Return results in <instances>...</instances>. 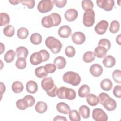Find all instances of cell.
<instances>
[{"instance_id": "6da1fadb", "label": "cell", "mask_w": 121, "mask_h": 121, "mask_svg": "<svg viewBox=\"0 0 121 121\" xmlns=\"http://www.w3.org/2000/svg\"><path fill=\"white\" fill-rule=\"evenodd\" d=\"M41 86L49 96L54 97L56 96L58 88L52 77L44 78L41 81Z\"/></svg>"}, {"instance_id": "7a4b0ae2", "label": "cell", "mask_w": 121, "mask_h": 121, "mask_svg": "<svg viewBox=\"0 0 121 121\" xmlns=\"http://www.w3.org/2000/svg\"><path fill=\"white\" fill-rule=\"evenodd\" d=\"M56 95L60 99H67L69 100H72L76 98V93L72 88L61 86L57 89Z\"/></svg>"}, {"instance_id": "3957f363", "label": "cell", "mask_w": 121, "mask_h": 121, "mask_svg": "<svg viewBox=\"0 0 121 121\" xmlns=\"http://www.w3.org/2000/svg\"><path fill=\"white\" fill-rule=\"evenodd\" d=\"M45 43L46 46L54 54L58 53L62 47L61 43L53 36L48 37L45 40Z\"/></svg>"}, {"instance_id": "277c9868", "label": "cell", "mask_w": 121, "mask_h": 121, "mask_svg": "<svg viewBox=\"0 0 121 121\" xmlns=\"http://www.w3.org/2000/svg\"><path fill=\"white\" fill-rule=\"evenodd\" d=\"M63 80L66 83L73 86H78L81 82V77L79 75L74 71H68L64 74Z\"/></svg>"}, {"instance_id": "5b68a950", "label": "cell", "mask_w": 121, "mask_h": 121, "mask_svg": "<svg viewBox=\"0 0 121 121\" xmlns=\"http://www.w3.org/2000/svg\"><path fill=\"white\" fill-rule=\"evenodd\" d=\"M83 24L86 27L92 26L95 21V13L93 9L86 10L83 15Z\"/></svg>"}, {"instance_id": "8992f818", "label": "cell", "mask_w": 121, "mask_h": 121, "mask_svg": "<svg viewBox=\"0 0 121 121\" xmlns=\"http://www.w3.org/2000/svg\"><path fill=\"white\" fill-rule=\"evenodd\" d=\"M53 1L50 0H43L40 1L37 5L38 10L42 13L50 11L53 7Z\"/></svg>"}, {"instance_id": "52a82bcc", "label": "cell", "mask_w": 121, "mask_h": 121, "mask_svg": "<svg viewBox=\"0 0 121 121\" xmlns=\"http://www.w3.org/2000/svg\"><path fill=\"white\" fill-rule=\"evenodd\" d=\"M92 117L96 121H106L108 116L105 112L101 108H95L93 110Z\"/></svg>"}, {"instance_id": "ba28073f", "label": "cell", "mask_w": 121, "mask_h": 121, "mask_svg": "<svg viewBox=\"0 0 121 121\" xmlns=\"http://www.w3.org/2000/svg\"><path fill=\"white\" fill-rule=\"evenodd\" d=\"M96 4L99 8L106 11H109L112 9L114 6V1L113 0H100L96 1Z\"/></svg>"}, {"instance_id": "9c48e42d", "label": "cell", "mask_w": 121, "mask_h": 121, "mask_svg": "<svg viewBox=\"0 0 121 121\" xmlns=\"http://www.w3.org/2000/svg\"><path fill=\"white\" fill-rule=\"evenodd\" d=\"M108 22L105 20H102L99 22L95 27V32L99 35H104L108 27Z\"/></svg>"}, {"instance_id": "30bf717a", "label": "cell", "mask_w": 121, "mask_h": 121, "mask_svg": "<svg viewBox=\"0 0 121 121\" xmlns=\"http://www.w3.org/2000/svg\"><path fill=\"white\" fill-rule=\"evenodd\" d=\"M71 39L73 42L77 45L83 44L86 40V36L81 32H76L72 34Z\"/></svg>"}, {"instance_id": "8fae6325", "label": "cell", "mask_w": 121, "mask_h": 121, "mask_svg": "<svg viewBox=\"0 0 121 121\" xmlns=\"http://www.w3.org/2000/svg\"><path fill=\"white\" fill-rule=\"evenodd\" d=\"M72 31L70 27L68 25H64L60 26L58 31L59 35L63 38H67L70 36Z\"/></svg>"}, {"instance_id": "7c38bea8", "label": "cell", "mask_w": 121, "mask_h": 121, "mask_svg": "<svg viewBox=\"0 0 121 121\" xmlns=\"http://www.w3.org/2000/svg\"><path fill=\"white\" fill-rule=\"evenodd\" d=\"M89 71L92 76L95 77H98L102 74L103 68L100 64L95 63L91 66Z\"/></svg>"}, {"instance_id": "4fadbf2b", "label": "cell", "mask_w": 121, "mask_h": 121, "mask_svg": "<svg viewBox=\"0 0 121 121\" xmlns=\"http://www.w3.org/2000/svg\"><path fill=\"white\" fill-rule=\"evenodd\" d=\"M104 108L108 111L114 110L117 106L116 101L110 96L107 98L102 104Z\"/></svg>"}, {"instance_id": "5bb4252c", "label": "cell", "mask_w": 121, "mask_h": 121, "mask_svg": "<svg viewBox=\"0 0 121 121\" xmlns=\"http://www.w3.org/2000/svg\"><path fill=\"white\" fill-rule=\"evenodd\" d=\"M78 16V12L74 9H69L66 11L64 14L65 19L69 21L72 22L76 20Z\"/></svg>"}, {"instance_id": "9a60e30c", "label": "cell", "mask_w": 121, "mask_h": 121, "mask_svg": "<svg viewBox=\"0 0 121 121\" xmlns=\"http://www.w3.org/2000/svg\"><path fill=\"white\" fill-rule=\"evenodd\" d=\"M30 62L34 65H37L43 62V59L41 53L39 52L32 53L30 57Z\"/></svg>"}, {"instance_id": "2e32d148", "label": "cell", "mask_w": 121, "mask_h": 121, "mask_svg": "<svg viewBox=\"0 0 121 121\" xmlns=\"http://www.w3.org/2000/svg\"><path fill=\"white\" fill-rule=\"evenodd\" d=\"M116 63V60L114 57L112 55L105 56L103 60V63L106 68H112Z\"/></svg>"}, {"instance_id": "e0dca14e", "label": "cell", "mask_w": 121, "mask_h": 121, "mask_svg": "<svg viewBox=\"0 0 121 121\" xmlns=\"http://www.w3.org/2000/svg\"><path fill=\"white\" fill-rule=\"evenodd\" d=\"M56 109L59 112L64 114H69L70 111V108L69 105L63 102L58 103L56 105Z\"/></svg>"}, {"instance_id": "ac0fdd59", "label": "cell", "mask_w": 121, "mask_h": 121, "mask_svg": "<svg viewBox=\"0 0 121 121\" xmlns=\"http://www.w3.org/2000/svg\"><path fill=\"white\" fill-rule=\"evenodd\" d=\"M54 64L58 69H63L66 65V60L64 57L62 56H58L56 57L53 61Z\"/></svg>"}, {"instance_id": "d6986e66", "label": "cell", "mask_w": 121, "mask_h": 121, "mask_svg": "<svg viewBox=\"0 0 121 121\" xmlns=\"http://www.w3.org/2000/svg\"><path fill=\"white\" fill-rule=\"evenodd\" d=\"M86 97V101L90 106H96L99 103L98 97L93 94H88Z\"/></svg>"}, {"instance_id": "ffe728a7", "label": "cell", "mask_w": 121, "mask_h": 121, "mask_svg": "<svg viewBox=\"0 0 121 121\" xmlns=\"http://www.w3.org/2000/svg\"><path fill=\"white\" fill-rule=\"evenodd\" d=\"M26 91L29 93H35L38 89V86L37 83L33 80H30L28 81L26 84Z\"/></svg>"}, {"instance_id": "44dd1931", "label": "cell", "mask_w": 121, "mask_h": 121, "mask_svg": "<svg viewBox=\"0 0 121 121\" xmlns=\"http://www.w3.org/2000/svg\"><path fill=\"white\" fill-rule=\"evenodd\" d=\"M42 25L44 27L51 28L54 26V22L50 15L44 16L42 19Z\"/></svg>"}, {"instance_id": "7402d4cb", "label": "cell", "mask_w": 121, "mask_h": 121, "mask_svg": "<svg viewBox=\"0 0 121 121\" xmlns=\"http://www.w3.org/2000/svg\"><path fill=\"white\" fill-rule=\"evenodd\" d=\"M107 50L102 46L98 45L94 50V53L98 58H102L106 55Z\"/></svg>"}, {"instance_id": "603a6c76", "label": "cell", "mask_w": 121, "mask_h": 121, "mask_svg": "<svg viewBox=\"0 0 121 121\" xmlns=\"http://www.w3.org/2000/svg\"><path fill=\"white\" fill-rule=\"evenodd\" d=\"M35 110L38 113L42 114L44 113L47 110V105L46 103L42 101L38 102L35 105Z\"/></svg>"}, {"instance_id": "cb8c5ba5", "label": "cell", "mask_w": 121, "mask_h": 121, "mask_svg": "<svg viewBox=\"0 0 121 121\" xmlns=\"http://www.w3.org/2000/svg\"><path fill=\"white\" fill-rule=\"evenodd\" d=\"M113 86L112 81L108 78H105L102 80L100 83L101 88L105 91L110 90Z\"/></svg>"}, {"instance_id": "d4e9b609", "label": "cell", "mask_w": 121, "mask_h": 121, "mask_svg": "<svg viewBox=\"0 0 121 121\" xmlns=\"http://www.w3.org/2000/svg\"><path fill=\"white\" fill-rule=\"evenodd\" d=\"M89 92H90L89 86L86 84H84L82 85L78 89V95L79 97L84 98L86 96V95L89 94Z\"/></svg>"}, {"instance_id": "484cf974", "label": "cell", "mask_w": 121, "mask_h": 121, "mask_svg": "<svg viewBox=\"0 0 121 121\" xmlns=\"http://www.w3.org/2000/svg\"><path fill=\"white\" fill-rule=\"evenodd\" d=\"M16 53L17 58L22 57L26 59L28 54V51L24 46H19L16 49Z\"/></svg>"}, {"instance_id": "4316f807", "label": "cell", "mask_w": 121, "mask_h": 121, "mask_svg": "<svg viewBox=\"0 0 121 121\" xmlns=\"http://www.w3.org/2000/svg\"><path fill=\"white\" fill-rule=\"evenodd\" d=\"M79 113L83 118L87 119L90 116V110L87 106L82 105L79 108Z\"/></svg>"}, {"instance_id": "83f0119b", "label": "cell", "mask_w": 121, "mask_h": 121, "mask_svg": "<svg viewBox=\"0 0 121 121\" xmlns=\"http://www.w3.org/2000/svg\"><path fill=\"white\" fill-rule=\"evenodd\" d=\"M11 88L13 92L18 94L22 92L24 89V86L20 81H16L13 83Z\"/></svg>"}, {"instance_id": "f1b7e54d", "label": "cell", "mask_w": 121, "mask_h": 121, "mask_svg": "<svg viewBox=\"0 0 121 121\" xmlns=\"http://www.w3.org/2000/svg\"><path fill=\"white\" fill-rule=\"evenodd\" d=\"M30 42L34 45H38L41 43L42 41V35L37 33H35L31 35L30 38Z\"/></svg>"}, {"instance_id": "f546056e", "label": "cell", "mask_w": 121, "mask_h": 121, "mask_svg": "<svg viewBox=\"0 0 121 121\" xmlns=\"http://www.w3.org/2000/svg\"><path fill=\"white\" fill-rule=\"evenodd\" d=\"M95 55L92 51H87L83 55V60L86 63H90L94 61L95 59Z\"/></svg>"}, {"instance_id": "4dcf8cb0", "label": "cell", "mask_w": 121, "mask_h": 121, "mask_svg": "<svg viewBox=\"0 0 121 121\" xmlns=\"http://www.w3.org/2000/svg\"><path fill=\"white\" fill-rule=\"evenodd\" d=\"M35 73L37 78H45L48 75V73L44 69L43 66H42L36 68L35 70Z\"/></svg>"}, {"instance_id": "1f68e13d", "label": "cell", "mask_w": 121, "mask_h": 121, "mask_svg": "<svg viewBox=\"0 0 121 121\" xmlns=\"http://www.w3.org/2000/svg\"><path fill=\"white\" fill-rule=\"evenodd\" d=\"M15 55V52L13 50H9L5 54L4 57V60L7 63H10L14 60Z\"/></svg>"}, {"instance_id": "d6a6232c", "label": "cell", "mask_w": 121, "mask_h": 121, "mask_svg": "<svg viewBox=\"0 0 121 121\" xmlns=\"http://www.w3.org/2000/svg\"><path fill=\"white\" fill-rule=\"evenodd\" d=\"M29 35L28 29L25 27H20L17 30V36L20 39H25Z\"/></svg>"}, {"instance_id": "836d02e7", "label": "cell", "mask_w": 121, "mask_h": 121, "mask_svg": "<svg viewBox=\"0 0 121 121\" xmlns=\"http://www.w3.org/2000/svg\"><path fill=\"white\" fill-rule=\"evenodd\" d=\"M4 35L9 37H12L15 34L14 27L11 25H9L5 26L3 30Z\"/></svg>"}, {"instance_id": "e575fe53", "label": "cell", "mask_w": 121, "mask_h": 121, "mask_svg": "<svg viewBox=\"0 0 121 121\" xmlns=\"http://www.w3.org/2000/svg\"><path fill=\"white\" fill-rule=\"evenodd\" d=\"M120 29V23L117 20H113L111 22L109 31L111 33L115 34L117 33Z\"/></svg>"}, {"instance_id": "d590c367", "label": "cell", "mask_w": 121, "mask_h": 121, "mask_svg": "<svg viewBox=\"0 0 121 121\" xmlns=\"http://www.w3.org/2000/svg\"><path fill=\"white\" fill-rule=\"evenodd\" d=\"M17 107L20 110H24L29 107L28 103L24 98L18 100L16 102Z\"/></svg>"}, {"instance_id": "8d00e7d4", "label": "cell", "mask_w": 121, "mask_h": 121, "mask_svg": "<svg viewBox=\"0 0 121 121\" xmlns=\"http://www.w3.org/2000/svg\"><path fill=\"white\" fill-rule=\"evenodd\" d=\"M69 117L71 121H79L81 120L79 113L75 110L70 111L69 113Z\"/></svg>"}, {"instance_id": "74e56055", "label": "cell", "mask_w": 121, "mask_h": 121, "mask_svg": "<svg viewBox=\"0 0 121 121\" xmlns=\"http://www.w3.org/2000/svg\"><path fill=\"white\" fill-rule=\"evenodd\" d=\"M15 65L18 69H24L26 66V59L22 57L17 58L15 63Z\"/></svg>"}, {"instance_id": "f35d334b", "label": "cell", "mask_w": 121, "mask_h": 121, "mask_svg": "<svg viewBox=\"0 0 121 121\" xmlns=\"http://www.w3.org/2000/svg\"><path fill=\"white\" fill-rule=\"evenodd\" d=\"M0 26H4L9 23L10 18L9 15L6 13L2 12L0 14Z\"/></svg>"}, {"instance_id": "ab89813d", "label": "cell", "mask_w": 121, "mask_h": 121, "mask_svg": "<svg viewBox=\"0 0 121 121\" xmlns=\"http://www.w3.org/2000/svg\"><path fill=\"white\" fill-rule=\"evenodd\" d=\"M81 6L84 10L92 9L94 8V4L91 0H84L82 1Z\"/></svg>"}, {"instance_id": "60d3db41", "label": "cell", "mask_w": 121, "mask_h": 121, "mask_svg": "<svg viewBox=\"0 0 121 121\" xmlns=\"http://www.w3.org/2000/svg\"><path fill=\"white\" fill-rule=\"evenodd\" d=\"M98 45L104 47L107 51L109 50L111 46V44L110 41L108 39L105 38L100 39L98 42Z\"/></svg>"}, {"instance_id": "b9f144b4", "label": "cell", "mask_w": 121, "mask_h": 121, "mask_svg": "<svg viewBox=\"0 0 121 121\" xmlns=\"http://www.w3.org/2000/svg\"><path fill=\"white\" fill-rule=\"evenodd\" d=\"M112 77L114 81L118 84L121 83V71L119 69L115 70L112 74Z\"/></svg>"}, {"instance_id": "7bdbcfd3", "label": "cell", "mask_w": 121, "mask_h": 121, "mask_svg": "<svg viewBox=\"0 0 121 121\" xmlns=\"http://www.w3.org/2000/svg\"><path fill=\"white\" fill-rule=\"evenodd\" d=\"M65 53L67 57L69 58L73 57L76 53L75 48L72 46H67L65 50Z\"/></svg>"}, {"instance_id": "ee69618b", "label": "cell", "mask_w": 121, "mask_h": 121, "mask_svg": "<svg viewBox=\"0 0 121 121\" xmlns=\"http://www.w3.org/2000/svg\"><path fill=\"white\" fill-rule=\"evenodd\" d=\"M52 18L54 22V26H59L61 21V18L60 16L56 13H52L50 15Z\"/></svg>"}, {"instance_id": "f6af8a7d", "label": "cell", "mask_w": 121, "mask_h": 121, "mask_svg": "<svg viewBox=\"0 0 121 121\" xmlns=\"http://www.w3.org/2000/svg\"><path fill=\"white\" fill-rule=\"evenodd\" d=\"M44 69L45 71L48 73H52L54 72L56 69V67L54 64L48 63L46 64L44 66Z\"/></svg>"}, {"instance_id": "bcb514c9", "label": "cell", "mask_w": 121, "mask_h": 121, "mask_svg": "<svg viewBox=\"0 0 121 121\" xmlns=\"http://www.w3.org/2000/svg\"><path fill=\"white\" fill-rule=\"evenodd\" d=\"M20 2L23 5L26 6L29 9H33L35 5V1L34 0H20Z\"/></svg>"}, {"instance_id": "7dc6e473", "label": "cell", "mask_w": 121, "mask_h": 121, "mask_svg": "<svg viewBox=\"0 0 121 121\" xmlns=\"http://www.w3.org/2000/svg\"><path fill=\"white\" fill-rule=\"evenodd\" d=\"M113 94L117 98L121 97V86L116 85L113 89Z\"/></svg>"}, {"instance_id": "c3c4849f", "label": "cell", "mask_w": 121, "mask_h": 121, "mask_svg": "<svg viewBox=\"0 0 121 121\" xmlns=\"http://www.w3.org/2000/svg\"><path fill=\"white\" fill-rule=\"evenodd\" d=\"M24 98L26 99V100L28 103L29 107H32L35 103V99L32 95H26L24 96Z\"/></svg>"}, {"instance_id": "681fc988", "label": "cell", "mask_w": 121, "mask_h": 121, "mask_svg": "<svg viewBox=\"0 0 121 121\" xmlns=\"http://www.w3.org/2000/svg\"><path fill=\"white\" fill-rule=\"evenodd\" d=\"M53 3L55 5L59 8H61L64 7L67 2V0H53Z\"/></svg>"}, {"instance_id": "f907efd6", "label": "cell", "mask_w": 121, "mask_h": 121, "mask_svg": "<svg viewBox=\"0 0 121 121\" xmlns=\"http://www.w3.org/2000/svg\"><path fill=\"white\" fill-rule=\"evenodd\" d=\"M39 52L41 53L42 55L43 59V62H45L49 60L50 58V54L47 51L45 50H41L39 51Z\"/></svg>"}, {"instance_id": "816d5d0a", "label": "cell", "mask_w": 121, "mask_h": 121, "mask_svg": "<svg viewBox=\"0 0 121 121\" xmlns=\"http://www.w3.org/2000/svg\"><path fill=\"white\" fill-rule=\"evenodd\" d=\"M109 97V95L105 93H101L99 94L98 96V98L99 100V103L101 104L103 103V102Z\"/></svg>"}, {"instance_id": "f5cc1de1", "label": "cell", "mask_w": 121, "mask_h": 121, "mask_svg": "<svg viewBox=\"0 0 121 121\" xmlns=\"http://www.w3.org/2000/svg\"><path fill=\"white\" fill-rule=\"evenodd\" d=\"M53 121H67V120L65 117L60 116V115H57L53 119Z\"/></svg>"}, {"instance_id": "db71d44e", "label": "cell", "mask_w": 121, "mask_h": 121, "mask_svg": "<svg viewBox=\"0 0 121 121\" xmlns=\"http://www.w3.org/2000/svg\"><path fill=\"white\" fill-rule=\"evenodd\" d=\"M0 91H1V95H2V94L3 93L5 92V90H6V87H5V86L4 84H3L2 82H0Z\"/></svg>"}, {"instance_id": "11a10c76", "label": "cell", "mask_w": 121, "mask_h": 121, "mask_svg": "<svg viewBox=\"0 0 121 121\" xmlns=\"http://www.w3.org/2000/svg\"><path fill=\"white\" fill-rule=\"evenodd\" d=\"M9 2L13 5H16L18 4V3L20 2V0H9Z\"/></svg>"}, {"instance_id": "9f6ffc18", "label": "cell", "mask_w": 121, "mask_h": 121, "mask_svg": "<svg viewBox=\"0 0 121 121\" xmlns=\"http://www.w3.org/2000/svg\"><path fill=\"white\" fill-rule=\"evenodd\" d=\"M116 41L117 43L118 44H119V45L121 44V43H121V35H120V34L119 35L116 37Z\"/></svg>"}, {"instance_id": "6f0895ef", "label": "cell", "mask_w": 121, "mask_h": 121, "mask_svg": "<svg viewBox=\"0 0 121 121\" xmlns=\"http://www.w3.org/2000/svg\"><path fill=\"white\" fill-rule=\"evenodd\" d=\"M0 47H1V52H0V54H2V53L3 52H4V50H5V46H4V45L2 43H0Z\"/></svg>"}]
</instances>
